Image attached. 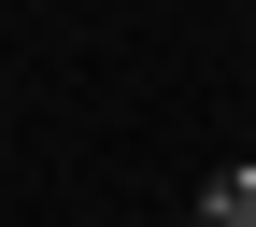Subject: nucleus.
Segmentation results:
<instances>
[{"mask_svg": "<svg viewBox=\"0 0 256 227\" xmlns=\"http://www.w3.org/2000/svg\"><path fill=\"white\" fill-rule=\"evenodd\" d=\"M200 227H256V156H242V171H214V185H200Z\"/></svg>", "mask_w": 256, "mask_h": 227, "instance_id": "nucleus-1", "label": "nucleus"}]
</instances>
